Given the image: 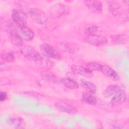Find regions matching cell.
Returning <instances> with one entry per match:
<instances>
[{
  "mask_svg": "<svg viewBox=\"0 0 129 129\" xmlns=\"http://www.w3.org/2000/svg\"><path fill=\"white\" fill-rule=\"evenodd\" d=\"M10 31L15 33L23 40L30 41L34 36L33 31L29 28L25 26H19L16 23H12L9 26Z\"/></svg>",
  "mask_w": 129,
  "mask_h": 129,
  "instance_id": "6da1fadb",
  "label": "cell"
},
{
  "mask_svg": "<svg viewBox=\"0 0 129 129\" xmlns=\"http://www.w3.org/2000/svg\"><path fill=\"white\" fill-rule=\"evenodd\" d=\"M20 51L24 57L30 60L38 61L41 57V55L30 46H22L20 47Z\"/></svg>",
  "mask_w": 129,
  "mask_h": 129,
  "instance_id": "7a4b0ae2",
  "label": "cell"
},
{
  "mask_svg": "<svg viewBox=\"0 0 129 129\" xmlns=\"http://www.w3.org/2000/svg\"><path fill=\"white\" fill-rule=\"evenodd\" d=\"M40 50L43 55L53 59H58L60 57V54L50 45L43 44L40 46Z\"/></svg>",
  "mask_w": 129,
  "mask_h": 129,
  "instance_id": "3957f363",
  "label": "cell"
},
{
  "mask_svg": "<svg viewBox=\"0 0 129 129\" xmlns=\"http://www.w3.org/2000/svg\"><path fill=\"white\" fill-rule=\"evenodd\" d=\"M84 41L87 43L94 46L102 45L108 42L105 37L97 35H87L84 38Z\"/></svg>",
  "mask_w": 129,
  "mask_h": 129,
  "instance_id": "277c9868",
  "label": "cell"
},
{
  "mask_svg": "<svg viewBox=\"0 0 129 129\" xmlns=\"http://www.w3.org/2000/svg\"><path fill=\"white\" fill-rule=\"evenodd\" d=\"M30 15L34 21L40 24H44L47 21L46 14L37 8L32 9L30 11Z\"/></svg>",
  "mask_w": 129,
  "mask_h": 129,
  "instance_id": "5b68a950",
  "label": "cell"
},
{
  "mask_svg": "<svg viewBox=\"0 0 129 129\" xmlns=\"http://www.w3.org/2000/svg\"><path fill=\"white\" fill-rule=\"evenodd\" d=\"M12 18L15 23L25 26L27 24V16L23 11L19 10H14L12 13Z\"/></svg>",
  "mask_w": 129,
  "mask_h": 129,
  "instance_id": "8992f818",
  "label": "cell"
},
{
  "mask_svg": "<svg viewBox=\"0 0 129 129\" xmlns=\"http://www.w3.org/2000/svg\"><path fill=\"white\" fill-rule=\"evenodd\" d=\"M56 108L59 111L69 114H75L77 112V108L73 105L63 101H58L55 103Z\"/></svg>",
  "mask_w": 129,
  "mask_h": 129,
  "instance_id": "52a82bcc",
  "label": "cell"
},
{
  "mask_svg": "<svg viewBox=\"0 0 129 129\" xmlns=\"http://www.w3.org/2000/svg\"><path fill=\"white\" fill-rule=\"evenodd\" d=\"M87 8L93 12L100 13L102 11V4L99 1H85L84 2Z\"/></svg>",
  "mask_w": 129,
  "mask_h": 129,
  "instance_id": "ba28073f",
  "label": "cell"
},
{
  "mask_svg": "<svg viewBox=\"0 0 129 129\" xmlns=\"http://www.w3.org/2000/svg\"><path fill=\"white\" fill-rule=\"evenodd\" d=\"M101 72L107 77L112 80L118 81L120 79V77L118 74L111 68L107 66L102 65Z\"/></svg>",
  "mask_w": 129,
  "mask_h": 129,
  "instance_id": "9c48e42d",
  "label": "cell"
},
{
  "mask_svg": "<svg viewBox=\"0 0 129 129\" xmlns=\"http://www.w3.org/2000/svg\"><path fill=\"white\" fill-rule=\"evenodd\" d=\"M126 99V94L124 90H122L115 93L112 98L111 103L113 105H117L125 102Z\"/></svg>",
  "mask_w": 129,
  "mask_h": 129,
  "instance_id": "30bf717a",
  "label": "cell"
},
{
  "mask_svg": "<svg viewBox=\"0 0 129 129\" xmlns=\"http://www.w3.org/2000/svg\"><path fill=\"white\" fill-rule=\"evenodd\" d=\"M122 90H124V88L122 86L117 84L111 85L106 88L104 91L103 94L106 97H109L114 95L115 93Z\"/></svg>",
  "mask_w": 129,
  "mask_h": 129,
  "instance_id": "8fae6325",
  "label": "cell"
},
{
  "mask_svg": "<svg viewBox=\"0 0 129 129\" xmlns=\"http://www.w3.org/2000/svg\"><path fill=\"white\" fill-rule=\"evenodd\" d=\"M71 69L73 72L86 77H90L92 76V72L89 71L86 67L79 65L74 64L72 66Z\"/></svg>",
  "mask_w": 129,
  "mask_h": 129,
  "instance_id": "7c38bea8",
  "label": "cell"
},
{
  "mask_svg": "<svg viewBox=\"0 0 129 129\" xmlns=\"http://www.w3.org/2000/svg\"><path fill=\"white\" fill-rule=\"evenodd\" d=\"M59 48L63 51L69 53H75L78 51L79 47L77 45L69 42H62L59 44Z\"/></svg>",
  "mask_w": 129,
  "mask_h": 129,
  "instance_id": "4fadbf2b",
  "label": "cell"
},
{
  "mask_svg": "<svg viewBox=\"0 0 129 129\" xmlns=\"http://www.w3.org/2000/svg\"><path fill=\"white\" fill-rule=\"evenodd\" d=\"M59 82L62 85L70 89H76L78 88V83L73 79L69 78H62Z\"/></svg>",
  "mask_w": 129,
  "mask_h": 129,
  "instance_id": "5bb4252c",
  "label": "cell"
},
{
  "mask_svg": "<svg viewBox=\"0 0 129 129\" xmlns=\"http://www.w3.org/2000/svg\"><path fill=\"white\" fill-rule=\"evenodd\" d=\"M80 83L82 86L88 92L90 93H95L96 91V86L92 82L87 81L85 79H81Z\"/></svg>",
  "mask_w": 129,
  "mask_h": 129,
  "instance_id": "9a60e30c",
  "label": "cell"
},
{
  "mask_svg": "<svg viewBox=\"0 0 129 129\" xmlns=\"http://www.w3.org/2000/svg\"><path fill=\"white\" fill-rule=\"evenodd\" d=\"M42 77L46 81L55 84H58L59 81L56 76L52 73L51 72L49 71H45L42 73Z\"/></svg>",
  "mask_w": 129,
  "mask_h": 129,
  "instance_id": "2e32d148",
  "label": "cell"
},
{
  "mask_svg": "<svg viewBox=\"0 0 129 129\" xmlns=\"http://www.w3.org/2000/svg\"><path fill=\"white\" fill-rule=\"evenodd\" d=\"M81 100L83 102L90 105H95L97 103L96 98L92 95V93L88 92L83 95Z\"/></svg>",
  "mask_w": 129,
  "mask_h": 129,
  "instance_id": "e0dca14e",
  "label": "cell"
},
{
  "mask_svg": "<svg viewBox=\"0 0 129 129\" xmlns=\"http://www.w3.org/2000/svg\"><path fill=\"white\" fill-rule=\"evenodd\" d=\"M108 9L110 13L114 15H117L120 13V7L119 5L115 1L108 2Z\"/></svg>",
  "mask_w": 129,
  "mask_h": 129,
  "instance_id": "ac0fdd59",
  "label": "cell"
},
{
  "mask_svg": "<svg viewBox=\"0 0 129 129\" xmlns=\"http://www.w3.org/2000/svg\"><path fill=\"white\" fill-rule=\"evenodd\" d=\"M10 38L12 43L17 46H22L23 44V40L20 38L15 33L10 31L9 32Z\"/></svg>",
  "mask_w": 129,
  "mask_h": 129,
  "instance_id": "d6986e66",
  "label": "cell"
},
{
  "mask_svg": "<svg viewBox=\"0 0 129 129\" xmlns=\"http://www.w3.org/2000/svg\"><path fill=\"white\" fill-rule=\"evenodd\" d=\"M1 57L2 59L9 62L14 61L16 59V55L13 51L3 52L1 53Z\"/></svg>",
  "mask_w": 129,
  "mask_h": 129,
  "instance_id": "ffe728a7",
  "label": "cell"
},
{
  "mask_svg": "<svg viewBox=\"0 0 129 129\" xmlns=\"http://www.w3.org/2000/svg\"><path fill=\"white\" fill-rule=\"evenodd\" d=\"M102 65L100 64L97 62H91L88 63L86 66V68L91 72L93 71H101L102 69Z\"/></svg>",
  "mask_w": 129,
  "mask_h": 129,
  "instance_id": "44dd1931",
  "label": "cell"
},
{
  "mask_svg": "<svg viewBox=\"0 0 129 129\" xmlns=\"http://www.w3.org/2000/svg\"><path fill=\"white\" fill-rule=\"evenodd\" d=\"M111 41L117 44H123L126 42V38L124 35H116L111 37Z\"/></svg>",
  "mask_w": 129,
  "mask_h": 129,
  "instance_id": "7402d4cb",
  "label": "cell"
},
{
  "mask_svg": "<svg viewBox=\"0 0 129 129\" xmlns=\"http://www.w3.org/2000/svg\"><path fill=\"white\" fill-rule=\"evenodd\" d=\"M8 122L16 126H21L24 124L23 120L20 118H10L8 119Z\"/></svg>",
  "mask_w": 129,
  "mask_h": 129,
  "instance_id": "603a6c76",
  "label": "cell"
},
{
  "mask_svg": "<svg viewBox=\"0 0 129 129\" xmlns=\"http://www.w3.org/2000/svg\"><path fill=\"white\" fill-rule=\"evenodd\" d=\"M40 62L41 65L43 66V67H47V68H49L52 66V62L50 61V60L47 57L44 56V55H41V57L40 59L38 61Z\"/></svg>",
  "mask_w": 129,
  "mask_h": 129,
  "instance_id": "cb8c5ba5",
  "label": "cell"
},
{
  "mask_svg": "<svg viewBox=\"0 0 129 129\" xmlns=\"http://www.w3.org/2000/svg\"><path fill=\"white\" fill-rule=\"evenodd\" d=\"M98 29L99 28L97 26H92L86 28L85 32L87 35H96L95 33L98 31Z\"/></svg>",
  "mask_w": 129,
  "mask_h": 129,
  "instance_id": "d4e9b609",
  "label": "cell"
},
{
  "mask_svg": "<svg viewBox=\"0 0 129 129\" xmlns=\"http://www.w3.org/2000/svg\"><path fill=\"white\" fill-rule=\"evenodd\" d=\"M7 98V94L6 92L1 91L0 93V100L1 101H4Z\"/></svg>",
  "mask_w": 129,
  "mask_h": 129,
  "instance_id": "484cf974",
  "label": "cell"
}]
</instances>
